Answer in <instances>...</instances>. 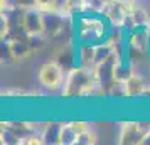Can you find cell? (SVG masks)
Instances as JSON below:
<instances>
[{
    "mask_svg": "<svg viewBox=\"0 0 150 145\" xmlns=\"http://www.w3.org/2000/svg\"><path fill=\"white\" fill-rule=\"evenodd\" d=\"M91 93H98L95 71L83 66L69 69L66 74V83L62 86V96L83 98Z\"/></svg>",
    "mask_w": 150,
    "mask_h": 145,
    "instance_id": "6da1fadb",
    "label": "cell"
},
{
    "mask_svg": "<svg viewBox=\"0 0 150 145\" xmlns=\"http://www.w3.org/2000/svg\"><path fill=\"white\" fill-rule=\"evenodd\" d=\"M105 17V15H103ZM100 15H81L76 21V39L86 44H98L106 41L108 37V24L106 19Z\"/></svg>",
    "mask_w": 150,
    "mask_h": 145,
    "instance_id": "7a4b0ae2",
    "label": "cell"
},
{
    "mask_svg": "<svg viewBox=\"0 0 150 145\" xmlns=\"http://www.w3.org/2000/svg\"><path fill=\"white\" fill-rule=\"evenodd\" d=\"M39 83L47 90H59L66 83V69L57 61H49L39 68Z\"/></svg>",
    "mask_w": 150,
    "mask_h": 145,
    "instance_id": "3957f363",
    "label": "cell"
},
{
    "mask_svg": "<svg viewBox=\"0 0 150 145\" xmlns=\"http://www.w3.org/2000/svg\"><path fill=\"white\" fill-rule=\"evenodd\" d=\"M103 15L115 27H125L127 21H128V12H127L125 4L122 0H113L111 4H106V7L103 10Z\"/></svg>",
    "mask_w": 150,
    "mask_h": 145,
    "instance_id": "277c9868",
    "label": "cell"
},
{
    "mask_svg": "<svg viewBox=\"0 0 150 145\" xmlns=\"http://www.w3.org/2000/svg\"><path fill=\"white\" fill-rule=\"evenodd\" d=\"M149 130H145L143 125L138 123V122H127L120 128V133H118V138L120 140H118V144H138L140 145L143 135Z\"/></svg>",
    "mask_w": 150,
    "mask_h": 145,
    "instance_id": "5b68a950",
    "label": "cell"
},
{
    "mask_svg": "<svg viewBox=\"0 0 150 145\" xmlns=\"http://www.w3.org/2000/svg\"><path fill=\"white\" fill-rule=\"evenodd\" d=\"M22 27L27 35L32 34H44V24H42V12L35 7L25 8L24 19H22Z\"/></svg>",
    "mask_w": 150,
    "mask_h": 145,
    "instance_id": "8992f818",
    "label": "cell"
},
{
    "mask_svg": "<svg viewBox=\"0 0 150 145\" xmlns=\"http://www.w3.org/2000/svg\"><path fill=\"white\" fill-rule=\"evenodd\" d=\"M66 15L61 12H47L42 14V24H44V34L46 37H57L64 30V22H66Z\"/></svg>",
    "mask_w": 150,
    "mask_h": 145,
    "instance_id": "52a82bcc",
    "label": "cell"
},
{
    "mask_svg": "<svg viewBox=\"0 0 150 145\" xmlns=\"http://www.w3.org/2000/svg\"><path fill=\"white\" fill-rule=\"evenodd\" d=\"M8 42V47H10V52H12V59L14 61H19V59H25L32 54V46L29 42L27 34L24 35H14V37H8L5 39Z\"/></svg>",
    "mask_w": 150,
    "mask_h": 145,
    "instance_id": "ba28073f",
    "label": "cell"
},
{
    "mask_svg": "<svg viewBox=\"0 0 150 145\" xmlns=\"http://www.w3.org/2000/svg\"><path fill=\"white\" fill-rule=\"evenodd\" d=\"M122 84H123V95H125V98L142 96V95L147 93V83H145V79L140 74H137V71Z\"/></svg>",
    "mask_w": 150,
    "mask_h": 145,
    "instance_id": "9c48e42d",
    "label": "cell"
},
{
    "mask_svg": "<svg viewBox=\"0 0 150 145\" xmlns=\"http://www.w3.org/2000/svg\"><path fill=\"white\" fill-rule=\"evenodd\" d=\"M76 57H78V61H76L78 66L93 69L95 68V44L81 42L78 47V52H76Z\"/></svg>",
    "mask_w": 150,
    "mask_h": 145,
    "instance_id": "30bf717a",
    "label": "cell"
},
{
    "mask_svg": "<svg viewBox=\"0 0 150 145\" xmlns=\"http://www.w3.org/2000/svg\"><path fill=\"white\" fill-rule=\"evenodd\" d=\"M59 132H61V123L44 125V130L41 133L44 144H59Z\"/></svg>",
    "mask_w": 150,
    "mask_h": 145,
    "instance_id": "8fae6325",
    "label": "cell"
},
{
    "mask_svg": "<svg viewBox=\"0 0 150 145\" xmlns=\"http://www.w3.org/2000/svg\"><path fill=\"white\" fill-rule=\"evenodd\" d=\"M78 133L73 130L71 123H62L59 132V145H76Z\"/></svg>",
    "mask_w": 150,
    "mask_h": 145,
    "instance_id": "7c38bea8",
    "label": "cell"
},
{
    "mask_svg": "<svg viewBox=\"0 0 150 145\" xmlns=\"http://www.w3.org/2000/svg\"><path fill=\"white\" fill-rule=\"evenodd\" d=\"M34 7L37 8V10H41L42 14H47V12H59L57 0H34Z\"/></svg>",
    "mask_w": 150,
    "mask_h": 145,
    "instance_id": "4fadbf2b",
    "label": "cell"
},
{
    "mask_svg": "<svg viewBox=\"0 0 150 145\" xmlns=\"http://www.w3.org/2000/svg\"><path fill=\"white\" fill-rule=\"evenodd\" d=\"M98 138H100V135L91 128V130L84 132V133H81V135H78V142H76V145H93V144L98 142Z\"/></svg>",
    "mask_w": 150,
    "mask_h": 145,
    "instance_id": "5bb4252c",
    "label": "cell"
},
{
    "mask_svg": "<svg viewBox=\"0 0 150 145\" xmlns=\"http://www.w3.org/2000/svg\"><path fill=\"white\" fill-rule=\"evenodd\" d=\"M21 144L22 145H39V144H44L42 140V135L41 133H27L21 138Z\"/></svg>",
    "mask_w": 150,
    "mask_h": 145,
    "instance_id": "9a60e30c",
    "label": "cell"
},
{
    "mask_svg": "<svg viewBox=\"0 0 150 145\" xmlns=\"http://www.w3.org/2000/svg\"><path fill=\"white\" fill-rule=\"evenodd\" d=\"M69 123H71L73 130H74L78 135H81V133H84V132L91 130V125H89V122H84V120H74V122H69Z\"/></svg>",
    "mask_w": 150,
    "mask_h": 145,
    "instance_id": "2e32d148",
    "label": "cell"
},
{
    "mask_svg": "<svg viewBox=\"0 0 150 145\" xmlns=\"http://www.w3.org/2000/svg\"><path fill=\"white\" fill-rule=\"evenodd\" d=\"M140 145H150V130L143 135V138H142V142H140Z\"/></svg>",
    "mask_w": 150,
    "mask_h": 145,
    "instance_id": "e0dca14e",
    "label": "cell"
},
{
    "mask_svg": "<svg viewBox=\"0 0 150 145\" xmlns=\"http://www.w3.org/2000/svg\"><path fill=\"white\" fill-rule=\"evenodd\" d=\"M103 2H105V5H106V4H111L113 0H103Z\"/></svg>",
    "mask_w": 150,
    "mask_h": 145,
    "instance_id": "ac0fdd59",
    "label": "cell"
},
{
    "mask_svg": "<svg viewBox=\"0 0 150 145\" xmlns=\"http://www.w3.org/2000/svg\"><path fill=\"white\" fill-rule=\"evenodd\" d=\"M149 73H150V68H149Z\"/></svg>",
    "mask_w": 150,
    "mask_h": 145,
    "instance_id": "d6986e66",
    "label": "cell"
},
{
    "mask_svg": "<svg viewBox=\"0 0 150 145\" xmlns=\"http://www.w3.org/2000/svg\"><path fill=\"white\" fill-rule=\"evenodd\" d=\"M137 2H138V0H137Z\"/></svg>",
    "mask_w": 150,
    "mask_h": 145,
    "instance_id": "ffe728a7",
    "label": "cell"
}]
</instances>
